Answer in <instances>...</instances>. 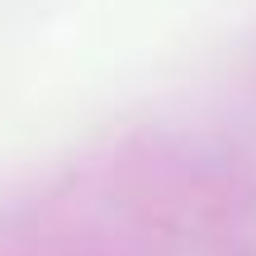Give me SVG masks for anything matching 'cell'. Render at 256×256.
<instances>
[]
</instances>
